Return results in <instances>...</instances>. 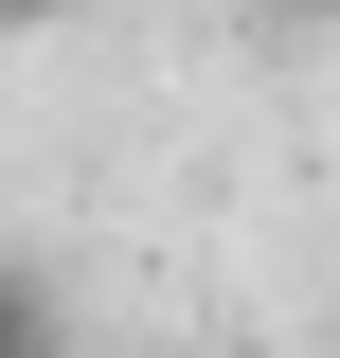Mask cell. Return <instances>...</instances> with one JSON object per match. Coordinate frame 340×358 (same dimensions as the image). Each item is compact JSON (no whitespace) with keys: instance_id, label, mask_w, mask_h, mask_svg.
I'll use <instances>...</instances> for the list:
<instances>
[{"instance_id":"cell-1","label":"cell","mask_w":340,"mask_h":358,"mask_svg":"<svg viewBox=\"0 0 340 358\" xmlns=\"http://www.w3.org/2000/svg\"><path fill=\"white\" fill-rule=\"evenodd\" d=\"M54 322H72V305H54V268H18V251H0V358H36Z\"/></svg>"},{"instance_id":"cell-2","label":"cell","mask_w":340,"mask_h":358,"mask_svg":"<svg viewBox=\"0 0 340 358\" xmlns=\"http://www.w3.org/2000/svg\"><path fill=\"white\" fill-rule=\"evenodd\" d=\"M251 18H269V36H340V0H251Z\"/></svg>"},{"instance_id":"cell-3","label":"cell","mask_w":340,"mask_h":358,"mask_svg":"<svg viewBox=\"0 0 340 358\" xmlns=\"http://www.w3.org/2000/svg\"><path fill=\"white\" fill-rule=\"evenodd\" d=\"M36 18H72V0H0V36H36Z\"/></svg>"}]
</instances>
